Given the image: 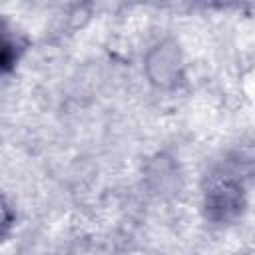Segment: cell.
<instances>
[{"mask_svg":"<svg viewBox=\"0 0 255 255\" xmlns=\"http://www.w3.org/2000/svg\"><path fill=\"white\" fill-rule=\"evenodd\" d=\"M141 74L155 92H177L187 82V52L179 36L163 34L143 52Z\"/></svg>","mask_w":255,"mask_h":255,"instance_id":"7a4b0ae2","label":"cell"},{"mask_svg":"<svg viewBox=\"0 0 255 255\" xmlns=\"http://www.w3.org/2000/svg\"><path fill=\"white\" fill-rule=\"evenodd\" d=\"M249 209L247 187L233 169H213L201 181L199 211L213 227H229L239 223Z\"/></svg>","mask_w":255,"mask_h":255,"instance_id":"6da1fadb","label":"cell"},{"mask_svg":"<svg viewBox=\"0 0 255 255\" xmlns=\"http://www.w3.org/2000/svg\"><path fill=\"white\" fill-rule=\"evenodd\" d=\"M28 48H30L28 36L22 30L10 28L8 22H4V26H2V52H0V64H2L4 76L18 68V64L26 56Z\"/></svg>","mask_w":255,"mask_h":255,"instance_id":"3957f363","label":"cell"}]
</instances>
